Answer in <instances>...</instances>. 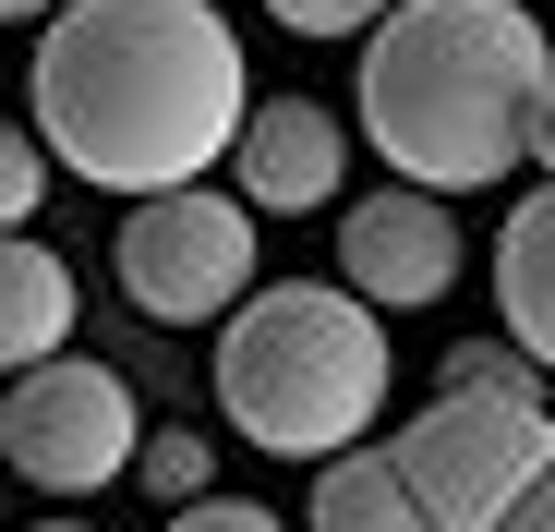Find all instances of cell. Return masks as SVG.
<instances>
[{"mask_svg":"<svg viewBox=\"0 0 555 532\" xmlns=\"http://www.w3.org/2000/svg\"><path fill=\"white\" fill-rule=\"evenodd\" d=\"M61 339H73V266L49 242H13L0 254V364L37 376V364H61Z\"/></svg>","mask_w":555,"mask_h":532,"instance_id":"cell-10","label":"cell"},{"mask_svg":"<svg viewBox=\"0 0 555 532\" xmlns=\"http://www.w3.org/2000/svg\"><path fill=\"white\" fill-rule=\"evenodd\" d=\"M507 532H555V472H543V484H531V496L507 508Z\"/></svg>","mask_w":555,"mask_h":532,"instance_id":"cell-16","label":"cell"},{"mask_svg":"<svg viewBox=\"0 0 555 532\" xmlns=\"http://www.w3.org/2000/svg\"><path fill=\"white\" fill-rule=\"evenodd\" d=\"M109 266H121V303H133V315H157V327L242 315V303H254V291H242V279H254V206H242V194H218V182L157 194V206H121Z\"/></svg>","mask_w":555,"mask_h":532,"instance_id":"cell-5","label":"cell"},{"mask_svg":"<svg viewBox=\"0 0 555 532\" xmlns=\"http://www.w3.org/2000/svg\"><path fill=\"white\" fill-rule=\"evenodd\" d=\"M169 532H291V520H266L254 496H206V508H181Z\"/></svg>","mask_w":555,"mask_h":532,"instance_id":"cell-15","label":"cell"},{"mask_svg":"<svg viewBox=\"0 0 555 532\" xmlns=\"http://www.w3.org/2000/svg\"><path fill=\"white\" fill-rule=\"evenodd\" d=\"M0 13H13V25H61V13H73V0H0Z\"/></svg>","mask_w":555,"mask_h":532,"instance_id":"cell-17","label":"cell"},{"mask_svg":"<svg viewBox=\"0 0 555 532\" xmlns=\"http://www.w3.org/2000/svg\"><path fill=\"white\" fill-rule=\"evenodd\" d=\"M531 169H543V182H555V98H543V134H531Z\"/></svg>","mask_w":555,"mask_h":532,"instance_id":"cell-18","label":"cell"},{"mask_svg":"<svg viewBox=\"0 0 555 532\" xmlns=\"http://www.w3.org/2000/svg\"><path fill=\"white\" fill-rule=\"evenodd\" d=\"M206 472H218V460H206V435H181V423H169V435H145V496L206 508Z\"/></svg>","mask_w":555,"mask_h":532,"instance_id":"cell-12","label":"cell"},{"mask_svg":"<svg viewBox=\"0 0 555 532\" xmlns=\"http://www.w3.org/2000/svg\"><path fill=\"white\" fill-rule=\"evenodd\" d=\"M314 532H435V520H423L399 448H350V460L314 472Z\"/></svg>","mask_w":555,"mask_h":532,"instance_id":"cell-11","label":"cell"},{"mask_svg":"<svg viewBox=\"0 0 555 532\" xmlns=\"http://www.w3.org/2000/svg\"><path fill=\"white\" fill-rule=\"evenodd\" d=\"M0 448H13V472L37 496H98L145 460V411L109 364H37L0 400Z\"/></svg>","mask_w":555,"mask_h":532,"instance_id":"cell-6","label":"cell"},{"mask_svg":"<svg viewBox=\"0 0 555 532\" xmlns=\"http://www.w3.org/2000/svg\"><path fill=\"white\" fill-rule=\"evenodd\" d=\"M399 472L435 532H507V508L555 472V411L543 388H435L399 423Z\"/></svg>","mask_w":555,"mask_h":532,"instance_id":"cell-4","label":"cell"},{"mask_svg":"<svg viewBox=\"0 0 555 532\" xmlns=\"http://www.w3.org/2000/svg\"><path fill=\"white\" fill-rule=\"evenodd\" d=\"M495 303H507V339L555 376V182L495 230Z\"/></svg>","mask_w":555,"mask_h":532,"instance_id":"cell-9","label":"cell"},{"mask_svg":"<svg viewBox=\"0 0 555 532\" xmlns=\"http://www.w3.org/2000/svg\"><path fill=\"white\" fill-rule=\"evenodd\" d=\"M338 279L375 303V315L435 303V291L459 279V218H447V194H423V182L350 194V206H338Z\"/></svg>","mask_w":555,"mask_h":532,"instance_id":"cell-7","label":"cell"},{"mask_svg":"<svg viewBox=\"0 0 555 532\" xmlns=\"http://www.w3.org/2000/svg\"><path fill=\"white\" fill-rule=\"evenodd\" d=\"M338 182H350V134H338V110H314V98H254V134H242V206H254V218H314Z\"/></svg>","mask_w":555,"mask_h":532,"instance_id":"cell-8","label":"cell"},{"mask_svg":"<svg viewBox=\"0 0 555 532\" xmlns=\"http://www.w3.org/2000/svg\"><path fill=\"white\" fill-rule=\"evenodd\" d=\"M291 37H375L387 13H411V0H266Z\"/></svg>","mask_w":555,"mask_h":532,"instance_id":"cell-13","label":"cell"},{"mask_svg":"<svg viewBox=\"0 0 555 532\" xmlns=\"http://www.w3.org/2000/svg\"><path fill=\"white\" fill-rule=\"evenodd\" d=\"M242 85L254 73L218 0H73L61 25H37L25 122L49 134L73 182L157 206V194H194L254 134Z\"/></svg>","mask_w":555,"mask_h":532,"instance_id":"cell-1","label":"cell"},{"mask_svg":"<svg viewBox=\"0 0 555 532\" xmlns=\"http://www.w3.org/2000/svg\"><path fill=\"white\" fill-rule=\"evenodd\" d=\"M49 532H85V520H49Z\"/></svg>","mask_w":555,"mask_h":532,"instance_id":"cell-19","label":"cell"},{"mask_svg":"<svg viewBox=\"0 0 555 532\" xmlns=\"http://www.w3.org/2000/svg\"><path fill=\"white\" fill-rule=\"evenodd\" d=\"M555 98V37L519 0H411L362 49V145L423 194L507 182Z\"/></svg>","mask_w":555,"mask_h":532,"instance_id":"cell-2","label":"cell"},{"mask_svg":"<svg viewBox=\"0 0 555 532\" xmlns=\"http://www.w3.org/2000/svg\"><path fill=\"white\" fill-rule=\"evenodd\" d=\"M206 376L266 460H350V435L387 411V327L350 279H278L218 327Z\"/></svg>","mask_w":555,"mask_h":532,"instance_id":"cell-3","label":"cell"},{"mask_svg":"<svg viewBox=\"0 0 555 532\" xmlns=\"http://www.w3.org/2000/svg\"><path fill=\"white\" fill-rule=\"evenodd\" d=\"M37 194H49V182H37V122H13V134H0V218L25 230V218H37Z\"/></svg>","mask_w":555,"mask_h":532,"instance_id":"cell-14","label":"cell"}]
</instances>
